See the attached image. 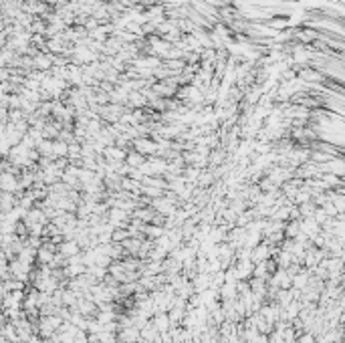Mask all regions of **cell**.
<instances>
[{
  "label": "cell",
  "mask_w": 345,
  "mask_h": 343,
  "mask_svg": "<svg viewBox=\"0 0 345 343\" xmlns=\"http://www.w3.org/2000/svg\"><path fill=\"white\" fill-rule=\"evenodd\" d=\"M145 156H142V154H137V152H133V149H129L127 152V156H126V163L129 168H142L144 163H145Z\"/></svg>",
  "instance_id": "3957f363"
},
{
  "label": "cell",
  "mask_w": 345,
  "mask_h": 343,
  "mask_svg": "<svg viewBox=\"0 0 345 343\" xmlns=\"http://www.w3.org/2000/svg\"><path fill=\"white\" fill-rule=\"evenodd\" d=\"M117 341L119 343H135V341H140V329L137 327H121L117 329Z\"/></svg>",
  "instance_id": "6da1fadb"
},
{
  "label": "cell",
  "mask_w": 345,
  "mask_h": 343,
  "mask_svg": "<svg viewBox=\"0 0 345 343\" xmlns=\"http://www.w3.org/2000/svg\"><path fill=\"white\" fill-rule=\"evenodd\" d=\"M10 79V69L8 67H0V83H4V81Z\"/></svg>",
  "instance_id": "277c9868"
},
{
  "label": "cell",
  "mask_w": 345,
  "mask_h": 343,
  "mask_svg": "<svg viewBox=\"0 0 345 343\" xmlns=\"http://www.w3.org/2000/svg\"><path fill=\"white\" fill-rule=\"evenodd\" d=\"M0 192H17V174L0 172Z\"/></svg>",
  "instance_id": "7a4b0ae2"
}]
</instances>
